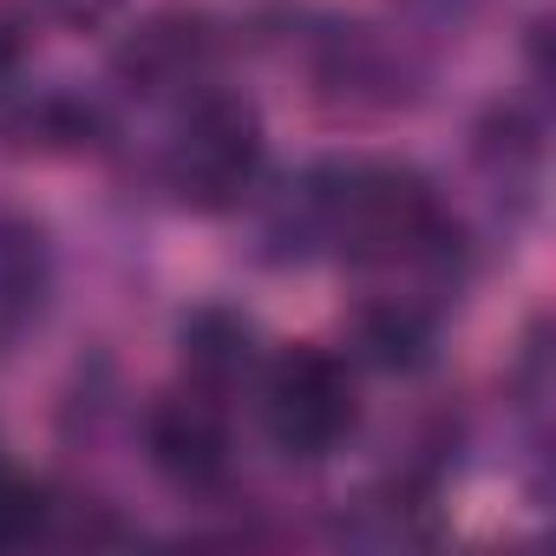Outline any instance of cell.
Returning <instances> with one entry per match:
<instances>
[{"label": "cell", "mask_w": 556, "mask_h": 556, "mask_svg": "<svg viewBox=\"0 0 556 556\" xmlns=\"http://www.w3.org/2000/svg\"><path fill=\"white\" fill-rule=\"evenodd\" d=\"M302 236L328 242L361 268L432 262L445 255V210L432 184L406 164H328L295 190Z\"/></svg>", "instance_id": "1"}, {"label": "cell", "mask_w": 556, "mask_h": 556, "mask_svg": "<svg viewBox=\"0 0 556 556\" xmlns=\"http://www.w3.org/2000/svg\"><path fill=\"white\" fill-rule=\"evenodd\" d=\"M262 170V118L236 92H210L184 112V125L164 144V184L184 210H236L255 190Z\"/></svg>", "instance_id": "2"}, {"label": "cell", "mask_w": 556, "mask_h": 556, "mask_svg": "<svg viewBox=\"0 0 556 556\" xmlns=\"http://www.w3.org/2000/svg\"><path fill=\"white\" fill-rule=\"evenodd\" d=\"M361 419L354 374L328 348H282L262 374V426L289 458H328Z\"/></svg>", "instance_id": "3"}, {"label": "cell", "mask_w": 556, "mask_h": 556, "mask_svg": "<svg viewBox=\"0 0 556 556\" xmlns=\"http://www.w3.org/2000/svg\"><path fill=\"white\" fill-rule=\"evenodd\" d=\"M144 439H151L157 471L190 484V491H203V484H216L229 471V426H223L216 393H203V387L157 400L151 419H144Z\"/></svg>", "instance_id": "4"}, {"label": "cell", "mask_w": 556, "mask_h": 556, "mask_svg": "<svg viewBox=\"0 0 556 556\" xmlns=\"http://www.w3.org/2000/svg\"><path fill=\"white\" fill-rule=\"evenodd\" d=\"M203 53H210V27H203V21H151V27L118 53V66H125V79L144 86V92H170V86H190V79H197Z\"/></svg>", "instance_id": "5"}, {"label": "cell", "mask_w": 556, "mask_h": 556, "mask_svg": "<svg viewBox=\"0 0 556 556\" xmlns=\"http://www.w3.org/2000/svg\"><path fill=\"white\" fill-rule=\"evenodd\" d=\"M184 361H190V380L203 387V393H223V387H236L242 374H249V328L236 321V315H223V308H203V315H190L184 321Z\"/></svg>", "instance_id": "6"}, {"label": "cell", "mask_w": 556, "mask_h": 556, "mask_svg": "<svg viewBox=\"0 0 556 556\" xmlns=\"http://www.w3.org/2000/svg\"><path fill=\"white\" fill-rule=\"evenodd\" d=\"M47 530V491L0 465V549H21Z\"/></svg>", "instance_id": "7"}, {"label": "cell", "mask_w": 556, "mask_h": 556, "mask_svg": "<svg viewBox=\"0 0 556 556\" xmlns=\"http://www.w3.org/2000/svg\"><path fill=\"white\" fill-rule=\"evenodd\" d=\"M426 315L419 308H374L367 315V348L387 361V367H419L426 361Z\"/></svg>", "instance_id": "8"}, {"label": "cell", "mask_w": 556, "mask_h": 556, "mask_svg": "<svg viewBox=\"0 0 556 556\" xmlns=\"http://www.w3.org/2000/svg\"><path fill=\"white\" fill-rule=\"evenodd\" d=\"M34 8H40L47 21H66V27H92V21L118 14L125 0H34Z\"/></svg>", "instance_id": "9"}, {"label": "cell", "mask_w": 556, "mask_h": 556, "mask_svg": "<svg viewBox=\"0 0 556 556\" xmlns=\"http://www.w3.org/2000/svg\"><path fill=\"white\" fill-rule=\"evenodd\" d=\"M21 60H27V40H21V27L0 14V92L14 86V73H21Z\"/></svg>", "instance_id": "10"}]
</instances>
